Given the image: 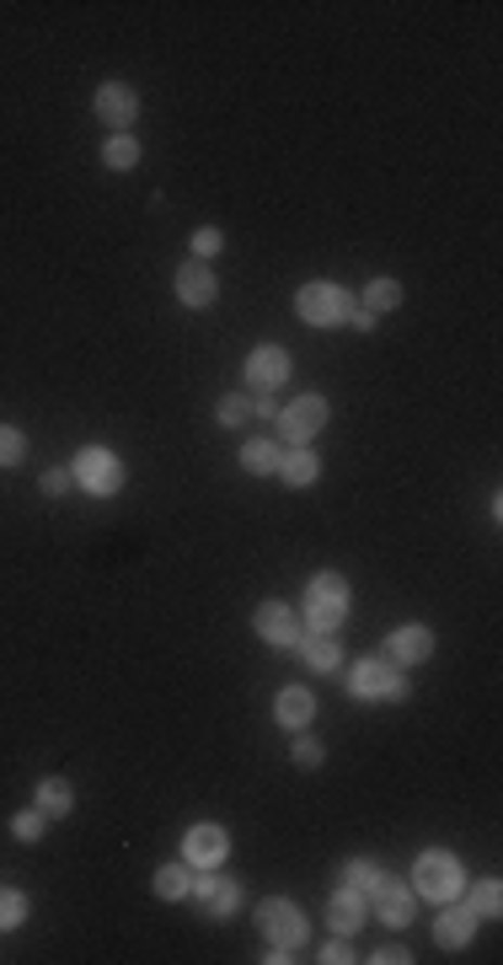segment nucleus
<instances>
[{"instance_id":"1","label":"nucleus","mask_w":503,"mask_h":965,"mask_svg":"<svg viewBox=\"0 0 503 965\" xmlns=\"http://www.w3.org/2000/svg\"><path fill=\"white\" fill-rule=\"evenodd\" d=\"M466 890V875H461V859L444 853V848H423L413 859V896H428V901H455Z\"/></svg>"},{"instance_id":"2","label":"nucleus","mask_w":503,"mask_h":965,"mask_svg":"<svg viewBox=\"0 0 503 965\" xmlns=\"http://www.w3.org/2000/svg\"><path fill=\"white\" fill-rule=\"evenodd\" d=\"M348 601H353V591H348V580L343 574H317L311 585H306V627L311 633H333L343 627V617H348Z\"/></svg>"},{"instance_id":"3","label":"nucleus","mask_w":503,"mask_h":965,"mask_svg":"<svg viewBox=\"0 0 503 965\" xmlns=\"http://www.w3.org/2000/svg\"><path fill=\"white\" fill-rule=\"evenodd\" d=\"M348 693L359 702H402L413 687H408L402 665H391V660H359L348 671Z\"/></svg>"},{"instance_id":"4","label":"nucleus","mask_w":503,"mask_h":965,"mask_svg":"<svg viewBox=\"0 0 503 965\" xmlns=\"http://www.w3.org/2000/svg\"><path fill=\"white\" fill-rule=\"evenodd\" d=\"M295 312H300V322H311V328H343L348 312H353V295H348L343 284H300V290H295Z\"/></svg>"},{"instance_id":"5","label":"nucleus","mask_w":503,"mask_h":965,"mask_svg":"<svg viewBox=\"0 0 503 965\" xmlns=\"http://www.w3.org/2000/svg\"><path fill=\"white\" fill-rule=\"evenodd\" d=\"M257 934H262L268 944H279V950H300V944H306V917H300L295 901L268 896V901H257Z\"/></svg>"},{"instance_id":"6","label":"nucleus","mask_w":503,"mask_h":965,"mask_svg":"<svg viewBox=\"0 0 503 965\" xmlns=\"http://www.w3.org/2000/svg\"><path fill=\"white\" fill-rule=\"evenodd\" d=\"M70 478L81 483L86 494H96V499H113L118 488H124V461L113 456V450H102V445H91L76 456V467H70Z\"/></svg>"},{"instance_id":"7","label":"nucleus","mask_w":503,"mask_h":965,"mask_svg":"<svg viewBox=\"0 0 503 965\" xmlns=\"http://www.w3.org/2000/svg\"><path fill=\"white\" fill-rule=\"evenodd\" d=\"M322 430H327V397L306 392V397H295L289 408H279V440L306 445V440H317Z\"/></svg>"},{"instance_id":"8","label":"nucleus","mask_w":503,"mask_h":965,"mask_svg":"<svg viewBox=\"0 0 503 965\" xmlns=\"http://www.w3.org/2000/svg\"><path fill=\"white\" fill-rule=\"evenodd\" d=\"M225 859H231V837H225V826L198 821V826L188 831V842H182V864H188V869H220Z\"/></svg>"},{"instance_id":"9","label":"nucleus","mask_w":503,"mask_h":965,"mask_svg":"<svg viewBox=\"0 0 503 965\" xmlns=\"http://www.w3.org/2000/svg\"><path fill=\"white\" fill-rule=\"evenodd\" d=\"M364 901H370V912H375L381 923H391V928H408V923H413V901H418V896H413V885H402V879L381 875L375 885H370V896H364Z\"/></svg>"},{"instance_id":"10","label":"nucleus","mask_w":503,"mask_h":965,"mask_svg":"<svg viewBox=\"0 0 503 965\" xmlns=\"http://www.w3.org/2000/svg\"><path fill=\"white\" fill-rule=\"evenodd\" d=\"M96 118H102L113 135H129V124L140 118V97H134V87H124V81H102V87H96Z\"/></svg>"},{"instance_id":"11","label":"nucleus","mask_w":503,"mask_h":965,"mask_svg":"<svg viewBox=\"0 0 503 965\" xmlns=\"http://www.w3.org/2000/svg\"><path fill=\"white\" fill-rule=\"evenodd\" d=\"M252 627H257V638L273 644V649H295V644H300V612H289L284 601H262L257 617H252Z\"/></svg>"},{"instance_id":"12","label":"nucleus","mask_w":503,"mask_h":965,"mask_svg":"<svg viewBox=\"0 0 503 965\" xmlns=\"http://www.w3.org/2000/svg\"><path fill=\"white\" fill-rule=\"evenodd\" d=\"M284 381H289V354L279 344H257L247 354V386L252 392H279Z\"/></svg>"},{"instance_id":"13","label":"nucleus","mask_w":503,"mask_h":965,"mask_svg":"<svg viewBox=\"0 0 503 965\" xmlns=\"http://www.w3.org/2000/svg\"><path fill=\"white\" fill-rule=\"evenodd\" d=\"M188 896H198V901L209 906V917H231V912L242 906V885L225 879V875H215V869H198Z\"/></svg>"},{"instance_id":"14","label":"nucleus","mask_w":503,"mask_h":965,"mask_svg":"<svg viewBox=\"0 0 503 965\" xmlns=\"http://www.w3.org/2000/svg\"><path fill=\"white\" fill-rule=\"evenodd\" d=\"M215 295H220V279H215V268L209 264L193 258L188 268H177V301H182V306L198 312V306H215Z\"/></svg>"},{"instance_id":"15","label":"nucleus","mask_w":503,"mask_h":965,"mask_svg":"<svg viewBox=\"0 0 503 965\" xmlns=\"http://www.w3.org/2000/svg\"><path fill=\"white\" fill-rule=\"evenodd\" d=\"M428 655H434V633L418 627V622H413V627H397V633L386 638V660L402 665V671H408V665H423Z\"/></svg>"},{"instance_id":"16","label":"nucleus","mask_w":503,"mask_h":965,"mask_svg":"<svg viewBox=\"0 0 503 965\" xmlns=\"http://www.w3.org/2000/svg\"><path fill=\"white\" fill-rule=\"evenodd\" d=\"M444 906H450V901H444ZM472 934H477V912H472V906H450V912L434 917V944H444V950H466Z\"/></svg>"},{"instance_id":"17","label":"nucleus","mask_w":503,"mask_h":965,"mask_svg":"<svg viewBox=\"0 0 503 965\" xmlns=\"http://www.w3.org/2000/svg\"><path fill=\"white\" fill-rule=\"evenodd\" d=\"M364 917H370V901H364V890H353V885L333 890V901H327V928H333V934H353Z\"/></svg>"},{"instance_id":"18","label":"nucleus","mask_w":503,"mask_h":965,"mask_svg":"<svg viewBox=\"0 0 503 965\" xmlns=\"http://www.w3.org/2000/svg\"><path fill=\"white\" fill-rule=\"evenodd\" d=\"M273 719H279L284 729H295V735H300V729L317 719V698H311L306 687H284L279 702H273Z\"/></svg>"},{"instance_id":"19","label":"nucleus","mask_w":503,"mask_h":965,"mask_svg":"<svg viewBox=\"0 0 503 965\" xmlns=\"http://www.w3.org/2000/svg\"><path fill=\"white\" fill-rule=\"evenodd\" d=\"M300 660L311 665V671H322V676H333L337 665H343V649H337V638L333 633H300Z\"/></svg>"},{"instance_id":"20","label":"nucleus","mask_w":503,"mask_h":965,"mask_svg":"<svg viewBox=\"0 0 503 965\" xmlns=\"http://www.w3.org/2000/svg\"><path fill=\"white\" fill-rule=\"evenodd\" d=\"M279 478H284V488H311V483L322 478V461H317V450H306V445L284 450V461H279Z\"/></svg>"},{"instance_id":"21","label":"nucleus","mask_w":503,"mask_h":965,"mask_svg":"<svg viewBox=\"0 0 503 965\" xmlns=\"http://www.w3.org/2000/svg\"><path fill=\"white\" fill-rule=\"evenodd\" d=\"M38 810H43L49 821L70 815V810H76V789H70L65 778H43V784H38Z\"/></svg>"},{"instance_id":"22","label":"nucleus","mask_w":503,"mask_h":965,"mask_svg":"<svg viewBox=\"0 0 503 965\" xmlns=\"http://www.w3.org/2000/svg\"><path fill=\"white\" fill-rule=\"evenodd\" d=\"M102 167H107V173H134V167H140V140H134V135H113V140L102 145Z\"/></svg>"},{"instance_id":"23","label":"nucleus","mask_w":503,"mask_h":965,"mask_svg":"<svg viewBox=\"0 0 503 965\" xmlns=\"http://www.w3.org/2000/svg\"><path fill=\"white\" fill-rule=\"evenodd\" d=\"M279 461H284L279 440H247V445H242V467H247L252 478H262V472H279Z\"/></svg>"},{"instance_id":"24","label":"nucleus","mask_w":503,"mask_h":965,"mask_svg":"<svg viewBox=\"0 0 503 965\" xmlns=\"http://www.w3.org/2000/svg\"><path fill=\"white\" fill-rule=\"evenodd\" d=\"M397 306H402V284H397V279H370V284H364V312L386 317V312H397Z\"/></svg>"},{"instance_id":"25","label":"nucleus","mask_w":503,"mask_h":965,"mask_svg":"<svg viewBox=\"0 0 503 965\" xmlns=\"http://www.w3.org/2000/svg\"><path fill=\"white\" fill-rule=\"evenodd\" d=\"M188 890H193L188 864H162V869H156V896H162V901H182Z\"/></svg>"},{"instance_id":"26","label":"nucleus","mask_w":503,"mask_h":965,"mask_svg":"<svg viewBox=\"0 0 503 965\" xmlns=\"http://www.w3.org/2000/svg\"><path fill=\"white\" fill-rule=\"evenodd\" d=\"M43 831H49V815H43V810L11 815V837H16V842H43Z\"/></svg>"},{"instance_id":"27","label":"nucleus","mask_w":503,"mask_h":965,"mask_svg":"<svg viewBox=\"0 0 503 965\" xmlns=\"http://www.w3.org/2000/svg\"><path fill=\"white\" fill-rule=\"evenodd\" d=\"M472 912H477V917H499L503 912V885L499 879H482V885L472 890Z\"/></svg>"},{"instance_id":"28","label":"nucleus","mask_w":503,"mask_h":965,"mask_svg":"<svg viewBox=\"0 0 503 965\" xmlns=\"http://www.w3.org/2000/svg\"><path fill=\"white\" fill-rule=\"evenodd\" d=\"M22 923H27V896L22 890H0V934H11Z\"/></svg>"},{"instance_id":"29","label":"nucleus","mask_w":503,"mask_h":965,"mask_svg":"<svg viewBox=\"0 0 503 965\" xmlns=\"http://www.w3.org/2000/svg\"><path fill=\"white\" fill-rule=\"evenodd\" d=\"M381 875H386V869H381L375 859H353V864H343V885H353V890H364V896H370V885H375Z\"/></svg>"},{"instance_id":"30","label":"nucleus","mask_w":503,"mask_h":965,"mask_svg":"<svg viewBox=\"0 0 503 965\" xmlns=\"http://www.w3.org/2000/svg\"><path fill=\"white\" fill-rule=\"evenodd\" d=\"M215 419H220L225 430H242V424H252V397H220Z\"/></svg>"},{"instance_id":"31","label":"nucleus","mask_w":503,"mask_h":965,"mask_svg":"<svg viewBox=\"0 0 503 965\" xmlns=\"http://www.w3.org/2000/svg\"><path fill=\"white\" fill-rule=\"evenodd\" d=\"M289 762H295V767H322V762H327V746L311 740V735H300V740L289 746Z\"/></svg>"},{"instance_id":"32","label":"nucleus","mask_w":503,"mask_h":965,"mask_svg":"<svg viewBox=\"0 0 503 965\" xmlns=\"http://www.w3.org/2000/svg\"><path fill=\"white\" fill-rule=\"evenodd\" d=\"M22 456H27V440H22V430L0 424V467H22Z\"/></svg>"},{"instance_id":"33","label":"nucleus","mask_w":503,"mask_h":965,"mask_svg":"<svg viewBox=\"0 0 503 965\" xmlns=\"http://www.w3.org/2000/svg\"><path fill=\"white\" fill-rule=\"evenodd\" d=\"M220 247H225V237H220V226H204V231H193V258H198V264H209V258H220Z\"/></svg>"},{"instance_id":"34","label":"nucleus","mask_w":503,"mask_h":965,"mask_svg":"<svg viewBox=\"0 0 503 965\" xmlns=\"http://www.w3.org/2000/svg\"><path fill=\"white\" fill-rule=\"evenodd\" d=\"M70 483H76V478H70V467H49V472H43V494H49V499L70 494Z\"/></svg>"},{"instance_id":"35","label":"nucleus","mask_w":503,"mask_h":965,"mask_svg":"<svg viewBox=\"0 0 503 965\" xmlns=\"http://www.w3.org/2000/svg\"><path fill=\"white\" fill-rule=\"evenodd\" d=\"M322 961H327V965H348V961H353V950H348V934H337L333 944L322 950Z\"/></svg>"},{"instance_id":"36","label":"nucleus","mask_w":503,"mask_h":965,"mask_svg":"<svg viewBox=\"0 0 503 965\" xmlns=\"http://www.w3.org/2000/svg\"><path fill=\"white\" fill-rule=\"evenodd\" d=\"M370 961H375V965H408V961H413V955H408L402 944H386V950H375Z\"/></svg>"},{"instance_id":"37","label":"nucleus","mask_w":503,"mask_h":965,"mask_svg":"<svg viewBox=\"0 0 503 965\" xmlns=\"http://www.w3.org/2000/svg\"><path fill=\"white\" fill-rule=\"evenodd\" d=\"M375 322H381V317H375V312H364V306H353V312H348V328H359V333H375Z\"/></svg>"},{"instance_id":"38","label":"nucleus","mask_w":503,"mask_h":965,"mask_svg":"<svg viewBox=\"0 0 503 965\" xmlns=\"http://www.w3.org/2000/svg\"><path fill=\"white\" fill-rule=\"evenodd\" d=\"M252 419H279V408H273L268 392H252Z\"/></svg>"}]
</instances>
